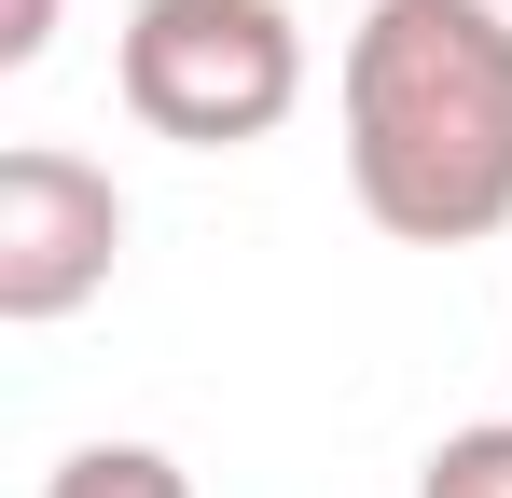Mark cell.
Segmentation results:
<instances>
[{
  "label": "cell",
  "mask_w": 512,
  "mask_h": 498,
  "mask_svg": "<svg viewBox=\"0 0 512 498\" xmlns=\"http://www.w3.org/2000/svg\"><path fill=\"white\" fill-rule=\"evenodd\" d=\"M346 194L402 249H485L512 222V0H374L346 28Z\"/></svg>",
  "instance_id": "obj_1"
},
{
  "label": "cell",
  "mask_w": 512,
  "mask_h": 498,
  "mask_svg": "<svg viewBox=\"0 0 512 498\" xmlns=\"http://www.w3.org/2000/svg\"><path fill=\"white\" fill-rule=\"evenodd\" d=\"M111 97L180 153H250L305 111V28L291 0H139L111 42Z\"/></svg>",
  "instance_id": "obj_2"
},
{
  "label": "cell",
  "mask_w": 512,
  "mask_h": 498,
  "mask_svg": "<svg viewBox=\"0 0 512 498\" xmlns=\"http://www.w3.org/2000/svg\"><path fill=\"white\" fill-rule=\"evenodd\" d=\"M125 263V194L111 166H84L70 139H14L0 153V319L14 332H56L84 319Z\"/></svg>",
  "instance_id": "obj_3"
},
{
  "label": "cell",
  "mask_w": 512,
  "mask_h": 498,
  "mask_svg": "<svg viewBox=\"0 0 512 498\" xmlns=\"http://www.w3.org/2000/svg\"><path fill=\"white\" fill-rule=\"evenodd\" d=\"M42 498H194V471H180L167 443H70L42 471Z\"/></svg>",
  "instance_id": "obj_4"
},
{
  "label": "cell",
  "mask_w": 512,
  "mask_h": 498,
  "mask_svg": "<svg viewBox=\"0 0 512 498\" xmlns=\"http://www.w3.org/2000/svg\"><path fill=\"white\" fill-rule=\"evenodd\" d=\"M416 498H512V415H471L416 457Z\"/></svg>",
  "instance_id": "obj_5"
},
{
  "label": "cell",
  "mask_w": 512,
  "mask_h": 498,
  "mask_svg": "<svg viewBox=\"0 0 512 498\" xmlns=\"http://www.w3.org/2000/svg\"><path fill=\"white\" fill-rule=\"evenodd\" d=\"M42 42H56V0H14L0 14V70H42Z\"/></svg>",
  "instance_id": "obj_6"
}]
</instances>
